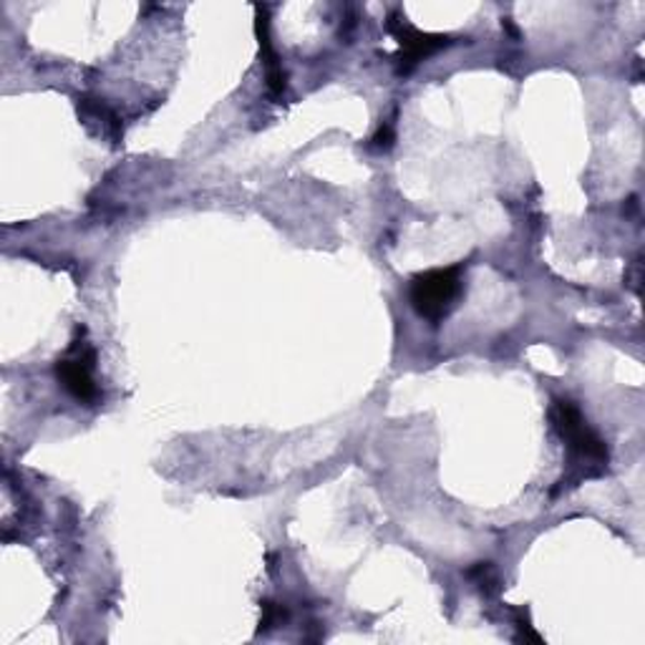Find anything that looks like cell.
<instances>
[{
    "label": "cell",
    "mask_w": 645,
    "mask_h": 645,
    "mask_svg": "<svg viewBox=\"0 0 645 645\" xmlns=\"http://www.w3.org/2000/svg\"><path fill=\"white\" fill-rule=\"evenodd\" d=\"M79 114H81V119H84L86 124L96 122L98 132H102L104 136L119 139V134H122L119 116H116L112 108L104 106L102 102H94V98H86V96L79 98Z\"/></svg>",
    "instance_id": "cell-6"
},
{
    "label": "cell",
    "mask_w": 645,
    "mask_h": 645,
    "mask_svg": "<svg viewBox=\"0 0 645 645\" xmlns=\"http://www.w3.org/2000/svg\"><path fill=\"white\" fill-rule=\"evenodd\" d=\"M283 607L275 603H262V621H260V633L270 631L278 621H283Z\"/></svg>",
    "instance_id": "cell-7"
},
{
    "label": "cell",
    "mask_w": 645,
    "mask_h": 645,
    "mask_svg": "<svg viewBox=\"0 0 645 645\" xmlns=\"http://www.w3.org/2000/svg\"><path fill=\"white\" fill-rule=\"evenodd\" d=\"M550 419L555 431L562 436V441H568L572 457L580 465H585L587 477L601 475L607 467V447L601 436L590 429L580 408L570 398H555L550 408Z\"/></svg>",
    "instance_id": "cell-2"
},
{
    "label": "cell",
    "mask_w": 645,
    "mask_h": 645,
    "mask_svg": "<svg viewBox=\"0 0 645 645\" xmlns=\"http://www.w3.org/2000/svg\"><path fill=\"white\" fill-rule=\"evenodd\" d=\"M386 25H388V33L398 41V49H402L396 56L398 71H402V74H408L416 63H422L424 59H429L431 53L451 45L449 35L422 33L419 29H414V25L406 21V15L402 13H391Z\"/></svg>",
    "instance_id": "cell-4"
},
{
    "label": "cell",
    "mask_w": 645,
    "mask_h": 645,
    "mask_svg": "<svg viewBox=\"0 0 645 645\" xmlns=\"http://www.w3.org/2000/svg\"><path fill=\"white\" fill-rule=\"evenodd\" d=\"M96 351L91 348V343L84 339H74L69 345V351L63 353L56 363V378L59 384L69 391L76 402L94 404L98 402V384H96Z\"/></svg>",
    "instance_id": "cell-3"
},
{
    "label": "cell",
    "mask_w": 645,
    "mask_h": 645,
    "mask_svg": "<svg viewBox=\"0 0 645 645\" xmlns=\"http://www.w3.org/2000/svg\"><path fill=\"white\" fill-rule=\"evenodd\" d=\"M256 25H258V41H260V51H262V59H266V69H268V86L275 96H280L285 91V71L280 66L278 61V53L272 51V41H270V15H268V8L256 6Z\"/></svg>",
    "instance_id": "cell-5"
},
{
    "label": "cell",
    "mask_w": 645,
    "mask_h": 645,
    "mask_svg": "<svg viewBox=\"0 0 645 645\" xmlns=\"http://www.w3.org/2000/svg\"><path fill=\"white\" fill-rule=\"evenodd\" d=\"M391 142H394V132H391V126H388V124H384V126H381V129H378V134L374 136V144H376V147H388Z\"/></svg>",
    "instance_id": "cell-8"
},
{
    "label": "cell",
    "mask_w": 645,
    "mask_h": 645,
    "mask_svg": "<svg viewBox=\"0 0 645 645\" xmlns=\"http://www.w3.org/2000/svg\"><path fill=\"white\" fill-rule=\"evenodd\" d=\"M465 293V266L436 268L414 275L408 298L414 311L431 325H439Z\"/></svg>",
    "instance_id": "cell-1"
}]
</instances>
